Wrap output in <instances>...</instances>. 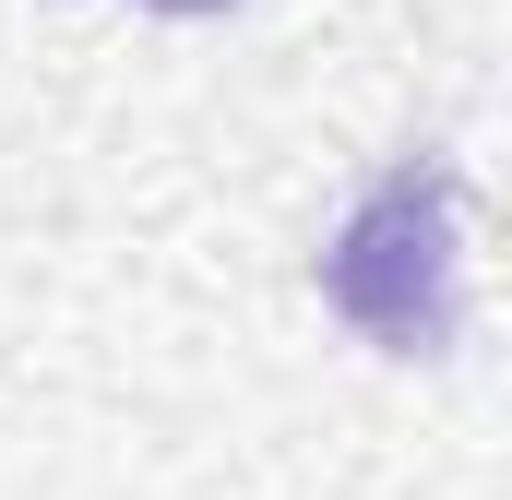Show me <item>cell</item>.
<instances>
[{
    "instance_id": "1",
    "label": "cell",
    "mask_w": 512,
    "mask_h": 500,
    "mask_svg": "<svg viewBox=\"0 0 512 500\" xmlns=\"http://www.w3.org/2000/svg\"><path fill=\"white\" fill-rule=\"evenodd\" d=\"M322 298L382 346V358H441L465 322V191L441 155H405L358 191V215L322 250Z\"/></svg>"
},
{
    "instance_id": "2",
    "label": "cell",
    "mask_w": 512,
    "mask_h": 500,
    "mask_svg": "<svg viewBox=\"0 0 512 500\" xmlns=\"http://www.w3.org/2000/svg\"><path fill=\"white\" fill-rule=\"evenodd\" d=\"M155 12H227V0H155Z\"/></svg>"
}]
</instances>
